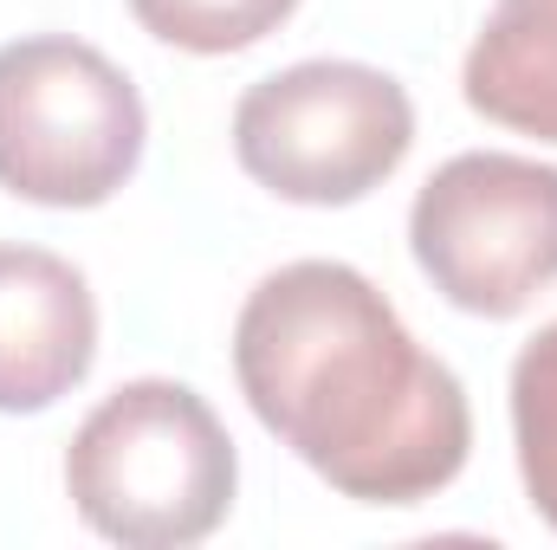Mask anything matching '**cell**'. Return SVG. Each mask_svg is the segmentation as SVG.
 <instances>
[{"label":"cell","mask_w":557,"mask_h":550,"mask_svg":"<svg viewBox=\"0 0 557 550\" xmlns=\"http://www.w3.org/2000/svg\"><path fill=\"white\" fill-rule=\"evenodd\" d=\"M234 376L278 447L357 505H421L467 466L460 376L344 260H292L247 291Z\"/></svg>","instance_id":"cell-1"},{"label":"cell","mask_w":557,"mask_h":550,"mask_svg":"<svg viewBox=\"0 0 557 550\" xmlns=\"http://www.w3.org/2000/svg\"><path fill=\"white\" fill-rule=\"evenodd\" d=\"M240 453L188 383L143 376L104 396L65 447L72 512L124 550H182L234 512Z\"/></svg>","instance_id":"cell-2"},{"label":"cell","mask_w":557,"mask_h":550,"mask_svg":"<svg viewBox=\"0 0 557 550\" xmlns=\"http://www.w3.org/2000/svg\"><path fill=\"white\" fill-rule=\"evenodd\" d=\"M137 85L72 33L0 46V188L33 208H104L143 162Z\"/></svg>","instance_id":"cell-3"},{"label":"cell","mask_w":557,"mask_h":550,"mask_svg":"<svg viewBox=\"0 0 557 550\" xmlns=\"http://www.w3.org/2000/svg\"><path fill=\"white\" fill-rule=\"evenodd\" d=\"M416 149L409 91L357 59H305L234 104L240 168L292 208H350Z\"/></svg>","instance_id":"cell-4"},{"label":"cell","mask_w":557,"mask_h":550,"mask_svg":"<svg viewBox=\"0 0 557 550\" xmlns=\"http://www.w3.org/2000/svg\"><path fill=\"white\" fill-rule=\"evenodd\" d=\"M409 253L454 311L519 317L557 285V168L506 149L441 162L409 208Z\"/></svg>","instance_id":"cell-5"},{"label":"cell","mask_w":557,"mask_h":550,"mask_svg":"<svg viewBox=\"0 0 557 550\" xmlns=\"http://www.w3.org/2000/svg\"><path fill=\"white\" fill-rule=\"evenodd\" d=\"M98 363V298L46 247H0V414H46Z\"/></svg>","instance_id":"cell-6"},{"label":"cell","mask_w":557,"mask_h":550,"mask_svg":"<svg viewBox=\"0 0 557 550\" xmlns=\"http://www.w3.org/2000/svg\"><path fill=\"white\" fill-rule=\"evenodd\" d=\"M460 98L499 130L557 142V0H493L460 65Z\"/></svg>","instance_id":"cell-7"},{"label":"cell","mask_w":557,"mask_h":550,"mask_svg":"<svg viewBox=\"0 0 557 550\" xmlns=\"http://www.w3.org/2000/svg\"><path fill=\"white\" fill-rule=\"evenodd\" d=\"M512 447L532 512L557 532V324H545L512 363Z\"/></svg>","instance_id":"cell-8"},{"label":"cell","mask_w":557,"mask_h":550,"mask_svg":"<svg viewBox=\"0 0 557 550\" xmlns=\"http://www.w3.org/2000/svg\"><path fill=\"white\" fill-rule=\"evenodd\" d=\"M131 13L149 39H162L175 52L227 59V52H247L267 33H278L298 13V0H131Z\"/></svg>","instance_id":"cell-9"}]
</instances>
